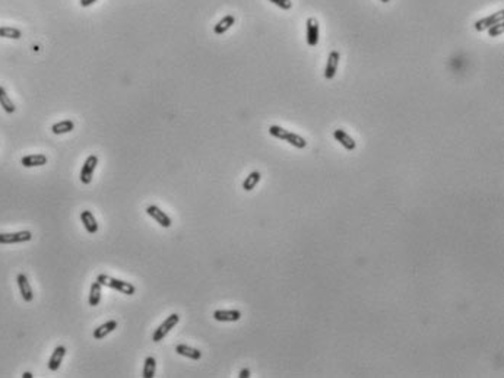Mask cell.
Segmentation results:
<instances>
[{
    "label": "cell",
    "instance_id": "19",
    "mask_svg": "<svg viewBox=\"0 0 504 378\" xmlns=\"http://www.w3.org/2000/svg\"><path fill=\"white\" fill-rule=\"evenodd\" d=\"M0 105L3 107V110H5L8 114H13V113L16 111L15 104L12 102V99L9 98L8 92H6V89L3 87H0Z\"/></svg>",
    "mask_w": 504,
    "mask_h": 378
},
{
    "label": "cell",
    "instance_id": "13",
    "mask_svg": "<svg viewBox=\"0 0 504 378\" xmlns=\"http://www.w3.org/2000/svg\"><path fill=\"white\" fill-rule=\"evenodd\" d=\"M333 138L339 142L340 145H342V146H343L347 151H354V149L357 148V143H355V141L351 138L350 134H348L345 130H342V129L335 130V131H333Z\"/></svg>",
    "mask_w": 504,
    "mask_h": 378
},
{
    "label": "cell",
    "instance_id": "10",
    "mask_svg": "<svg viewBox=\"0 0 504 378\" xmlns=\"http://www.w3.org/2000/svg\"><path fill=\"white\" fill-rule=\"evenodd\" d=\"M214 318L217 321H222V323L238 321L241 318V311H238V310H217L214 313Z\"/></svg>",
    "mask_w": 504,
    "mask_h": 378
},
{
    "label": "cell",
    "instance_id": "16",
    "mask_svg": "<svg viewBox=\"0 0 504 378\" xmlns=\"http://www.w3.org/2000/svg\"><path fill=\"white\" fill-rule=\"evenodd\" d=\"M175 352L181 357H186L189 359H193V361H199L202 358V352L199 349L190 347L187 345H177L175 346Z\"/></svg>",
    "mask_w": 504,
    "mask_h": 378
},
{
    "label": "cell",
    "instance_id": "12",
    "mask_svg": "<svg viewBox=\"0 0 504 378\" xmlns=\"http://www.w3.org/2000/svg\"><path fill=\"white\" fill-rule=\"evenodd\" d=\"M66 352L67 350H66V347L63 345L56 347L55 352L51 354V357L48 359V369L50 371H57L60 368L62 362H63V358L66 357Z\"/></svg>",
    "mask_w": 504,
    "mask_h": 378
},
{
    "label": "cell",
    "instance_id": "27",
    "mask_svg": "<svg viewBox=\"0 0 504 378\" xmlns=\"http://www.w3.org/2000/svg\"><path fill=\"white\" fill-rule=\"evenodd\" d=\"M271 3H274L275 6H278L282 11H289L293 8V2L291 0H269Z\"/></svg>",
    "mask_w": 504,
    "mask_h": 378
},
{
    "label": "cell",
    "instance_id": "9",
    "mask_svg": "<svg viewBox=\"0 0 504 378\" xmlns=\"http://www.w3.org/2000/svg\"><path fill=\"white\" fill-rule=\"evenodd\" d=\"M307 44L316 47L319 44V22L314 18L307 19Z\"/></svg>",
    "mask_w": 504,
    "mask_h": 378
},
{
    "label": "cell",
    "instance_id": "7",
    "mask_svg": "<svg viewBox=\"0 0 504 378\" xmlns=\"http://www.w3.org/2000/svg\"><path fill=\"white\" fill-rule=\"evenodd\" d=\"M146 213L151 216L153 221H156V222H158L163 228H170L171 227V224H173V222H171V218L167 215L165 212H163L158 206L155 205L148 206V207H146Z\"/></svg>",
    "mask_w": 504,
    "mask_h": 378
},
{
    "label": "cell",
    "instance_id": "20",
    "mask_svg": "<svg viewBox=\"0 0 504 378\" xmlns=\"http://www.w3.org/2000/svg\"><path fill=\"white\" fill-rule=\"evenodd\" d=\"M285 142H288L289 145H293L294 148H297V149H304L307 146V142H306V139L304 138H301L300 134H297V133H293V131H288L286 133V136H285V139H284Z\"/></svg>",
    "mask_w": 504,
    "mask_h": 378
},
{
    "label": "cell",
    "instance_id": "1",
    "mask_svg": "<svg viewBox=\"0 0 504 378\" xmlns=\"http://www.w3.org/2000/svg\"><path fill=\"white\" fill-rule=\"evenodd\" d=\"M97 282H98L101 286H107V288H111V289H116V291H119L120 293H124V295H133L136 292V286L133 283H130V282L116 279V278H111V276H107V275H99L98 278H97Z\"/></svg>",
    "mask_w": 504,
    "mask_h": 378
},
{
    "label": "cell",
    "instance_id": "18",
    "mask_svg": "<svg viewBox=\"0 0 504 378\" xmlns=\"http://www.w3.org/2000/svg\"><path fill=\"white\" fill-rule=\"evenodd\" d=\"M73 129H75V123L72 120H62V121H59V123L51 126V131L55 134H65V133L72 131Z\"/></svg>",
    "mask_w": 504,
    "mask_h": 378
},
{
    "label": "cell",
    "instance_id": "22",
    "mask_svg": "<svg viewBox=\"0 0 504 378\" xmlns=\"http://www.w3.org/2000/svg\"><path fill=\"white\" fill-rule=\"evenodd\" d=\"M0 38L19 40L22 38V31L15 26H0Z\"/></svg>",
    "mask_w": 504,
    "mask_h": 378
},
{
    "label": "cell",
    "instance_id": "31",
    "mask_svg": "<svg viewBox=\"0 0 504 378\" xmlns=\"http://www.w3.org/2000/svg\"><path fill=\"white\" fill-rule=\"evenodd\" d=\"M380 2H383V3H389L390 0H380Z\"/></svg>",
    "mask_w": 504,
    "mask_h": 378
},
{
    "label": "cell",
    "instance_id": "17",
    "mask_svg": "<svg viewBox=\"0 0 504 378\" xmlns=\"http://www.w3.org/2000/svg\"><path fill=\"white\" fill-rule=\"evenodd\" d=\"M234 22H235V18H234V15H227V16H224L221 21L214 26V33L217 34V35H222V34H225L228 30H230L231 26L234 25Z\"/></svg>",
    "mask_w": 504,
    "mask_h": 378
},
{
    "label": "cell",
    "instance_id": "30",
    "mask_svg": "<svg viewBox=\"0 0 504 378\" xmlns=\"http://www.w3.org/2000/svg\"><path fill=\"white\" fill-rule=\"evenodd\" d=\"M22 377H23V378H33L34 375H33V374H31V372H30V371H25V372L22 374Z\"/></svg>",
    "mask_w": 504,
    "mask_h": 378
},
{
    "label": "cell",
    "instance_id": "26",
    "mask_svg": "<svg viewBox=\"0 0 504 378\" xmlns=\"http://www.w3.org/2000/svg\"><path fill=\"white\" fill-rule=\"evenodd\" d=\"M487 31H488V34H490V37H498V35H501V34H503V31H504L503 21L494 23L493 26H490Z\"/></svg>",
    "mask_w": 504,
    "mask_h": 378
},
{
    "label": "cell",
    "instance_id": "6",
    "mask_svg": "<svg viewBox=\"0 0 504 378\" xmlns=\"http://www.w3.org/2000/svg\"><path fill=\"white\" fill-rule=\"evenodd\" d=\"M16 283H18V288H19V292H21L22 300L25 303H31L34 300V292L33 288H31V283H30L28 278H26V275L19 273L16 276Z\"/></svg>",
    "mask_w": 504,
    "mask_h": 378
},
{
    "label": "cell",
    "instance_id": "8",
    "mask_svg": "<svg viewBox=\"0 0 504 378\" xmlns=\"http://www.w3.org/2000/svg\"><path fill=\"white\" fill-rule=\"evenodd\" d=\"M339 51L333 50L330 51L328 57V63H326V67H325V77L326 79H333L335 75H336V70H338V65H339Z\"/></svg>",
    "mask_w": 504,
    "mask_h": 378
},
{
    "label": "cell",
    "instance_id": "21",
    "mask_svg": "<svg viewBox=\"0 0 504 378\" xmlns=\"http://www.w3.org/2000/svg\"><path fill=\"white\" fill-rule=\"evenodd\" d=\"M101 285L98 282H94L91 285V291H89V305L91 307H97L101 303Z\"/></svg>",
    "mask_w": 504,
    "mask_h": 378
},
{
    "label": "cell",
    "instance_id": "14",
    "mask_svg": "<svg viewBox=\"0 0 504 378\" xmlns=\"http://www.w3.org/2000/svg\"><path fill=\"white\" fill-rule=\"evenodd\" d=\"M116 329H117V321H116V320H109V321H105L104 324L98 326V327L94 330L92 336H94V339L101 340V339H104L105 336H109L110 333H113Z\"/></svg>",
    "mask_w": 504,
    "mask_h": 378
},
{
    "label": "cell",
    "instance_id": "4",
    "mask_svg": "<svg viewBox=\"0 0 504 378\" xmlns=\"http://www.w3.org/2000/svg\"><path fill=\"white\" fill-rule=\"evenodd\" d=\"M33 234L31 231H19V232H2L0 234V244H19L31 241Z\"/></svg>",
    "mask_w": 504,
    "mask_h": 378
},
{
    "label": "cell",
    "instance_id": "23",
    "mask_svg": "<svg viewBox=\"0 0 504 378\" xmlns=\"http://www.w3.org/2000/svg\"><path fill=\"white\" fill-rule=\"evenodd\" d=\"M260 173L259 171H253V173H250L247 177H246V180H244V183H243V188L246 190V192H252L253 188L257 185V183L260 181Z\"/></svg>",
    "mask_w": 504,
    "mask_h": 378
},
{
    "label": "cell",
    "instance_id": "28",
    "mask_svg": "<svg viewBox=\"0 0 504 378\" xmlns=\"http://www.w3.org/2000/svg\"><path fill=\"white\" fill-rule=\"evenodd\" d=\"M95 2H98V0H79V3H81L82 8H88V6L94 5Z\"/></svg>",
    "mask_w": 504,
    "mask_h": 378
},
{
    "label": "cell",
    "instance_id": "15",
    "mask_svg": "<svg viewBox=\"0 0 504 378\" xmlns=\"http://www.w3.org/2000/svg\"><path fill=\"white\" fill-rule=\"evenodd\" d=\"M81 221H82L84 227H85V229H87L91 235L92 234H97V231H98V222H97L95 216L92 215L89 210H82L81 212Z\"/></svg>",
    "mask_w": 504,
    "mask_h": 378
},
{
    "label": "cell",
    "instance_id": "5",
    "mask_svg": "<svg viewBox=\"0 0 504 378\" xmlns=\"http://www.w3.org/2000/svg\"><path fill=\"white\" fill-rule=\"evenodd\" d=\"M503 18H504V11L503 9H500L498 12L491 13V15H488V16L482 18V19H480V21H476L473 26H475V30H476V31H480V33H481V31H487L490 26H493L494 23L503 21Z\"/></svg>",
    "mask_w": 504,
    "mask_h": 378
},
{
    "label": "cell",
    "instance_id": "29",
    "mask_svg": "<svg viewBox=\"0 0 504 378\" xmlns=\"http://www.w3.org/2000/svg\"><path fill=\"white\" fill-rule=\"evenodd\" d=\"M238 377L240 378H249L250 377V369H249V368H244V369H241L240 374H238Z\"/></svg>",
    "mask_w": 504,
    "mask_h": 378
},
{
    "label": "cell",
    "instance_id": "3",
    "mask_svg": "<svg viewBox=\"0 0 504 378\" xmlns=\"http://www.w3.org/2000/svg\"><path fill=\"white\" fill-rule=\"evenodd\" d=\"M98 165V156L97 155H89L84 165H82V170H81V183L82 184H89L92 181V175H94V171Z\"/></svg>",
    "mask_w": 504,
    "mask_h": 378
},
{
    "label": "cell",
    "instance_id": "11",
    "mask_svg": "<svg viewBox=\"0 0 504 378\" xmlns=\"http://www.w3.org/2000/svg\"><path fill=\"white\" fill-rule=\"evenodd\" d=\"M47 156L43 153H31V155H25L21 159V164L25 168H35V167H43L47 164Z\"/></svg>",
    "mask_w": 504,
    "mask_h": 378
},
{
    "label": "cell",
    "instance_id": "2",
    "mask_svg": "<svg viewBox=\"0 0 504 378\" xmlns=\"http://www.w3.org/2000/svg\"><path fill=\"white\" fill-rule=\"evenodd\" d=\"M178 321H180V315H178V314H171V315H168L164 321L160 324V327L153 332L152 335L153 342H161L165 336L168 335V333L174 329L175 326L178 324Z\"/></svg>",
    "mask_w": 504,
    "mask_h": 378
},
{
    "label": "cell",
    "instance_id": "24",
    "mask_svg": "<svg viewBox=\"0 0 504 378\" xmlns=\"http://www.w3.org/2000/svg\"><path fill=\"white\" fill-rule=\"evenodd\" d=\"M156 371V359L153 357H148L145 359V365H143V378H152L155 375Z\"/></svg>",
    "mask_w": 504,
    "mask_h": 378
},
{
    "label": "cell",
    "instance_id": "25",
    "mask_svg": "<svg viewBox=\"0 0 504 378\" xmlns=\"http://www.w3.org/2000/svg\"><path fill=\"white\" fill-rule=\"evenodd\" d=\"M269 133L274 136V138H276V139H281V141H284L285 139V136H286V133H288V130L286 129H284V127H281V126H271L269 127Z\"/></svg>",
    "mask_w": 504,
    "mask_h": 378
}]
</instances>
